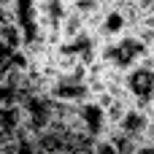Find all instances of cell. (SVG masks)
<instances>
[{"label":"cell","instance_id":"obj_10","mask_svg":"<svg viewBox=\"0 0 154 154\" xmlns=\"http://www.w3.org/2000/svg\"><path fill=\"white\" fill-rule=\"evenodd\" d=\"M14 62H16V51L8 49L5 43H0V79H5V76L11 73Z\"/></svg>","mask_w":154,"mask_h":154},{"label":"cell","instance_id":"obj_14","mask_svg":"<svg viewBox=\"0 0 154 154\" xmlns=\"http://www.w3.org/2000/svg\"><path fill=\"white\" fill-rule=\"evenodd\" d=\"M8 19H11V11H8V8H0V27H3Z\"/></svg>","mask_w":154,"mask_h":154},{"label":"cell","instance_id":"obj_3","mask_svg":"<svg viewBox=\"0 0 154 154\" xmlns=\"http://www.w3.org/2000/svg\"><path fill=\"white\" fill-rule=\"evenodd\" d=\"M19 108H22V130H27L32 138L38 133H46L54 125L57 103L49 95H30L19 103Z\"/></svg>","mask_w":154,"mask_h":154},{"label":"cell","instance_id":"obj_18","mask_svg":"<svg viewBox=\"0 0 154 154\" xmlns=\"http://www.w3.org/2000/svg\"><path fill=\"white\" fill-rule=\"evenodd\" d=\"M62 3H65V5H70V3H73V0H62Z\"/></svg>","mask_w":154,"mask_h":154},{"label":"cell","instance_id":"obj_15","mask_svg":"<svg viewBox=\"0 0 154 154\" xmlns=\"http://www.w3.org/2000/svg\"><path fill=\"white\" fill-rule=\"evenodd\" d=\"M138 154H154V143H146V146H141Z\"/></svg>","mask_w":154,"mask_h":154},{"label":"cell","instance_id":"obj_6","mask_svg":"<svg viewBox=\"0 0 154 154\" xmlns=\"http://www.w3.org/2000/svg\"><path fill=\"white\" fill-rule=\"evenodd\" d=\"M152 127V122H149V116H146V111L143 108H138V106H130L127 111H125V116H122V122L116 125V133H122V135H127V138H133L135 143L146 135V130ZM114 133V130H111Z\"/></svg>","mask_w":154,"mask_h":154},{"label":"cell","instance_id":"obj_16","mask_svg":"<svg viewBox=\"0 0 154 154\" xmlns=\"http://www.w3.org/2000/svg\"><path fill=\"white\" fill-rule=\"evenodd\" d=\"M146 62L154 68V46H149V60H146Z\"/></svg>","mask_w":154,"mask_h":154},{"label":"cell","instance_id":"obj_17","mask_svg":"<svg viewBox=\"0 0 154 154\" xmlns=\"http://www.w3.org/2000/svg\"><path fill=\"white\" fill-rule=\"evenodd\" d=\"M11 3H14V0H0V8H8Z\"/></svg>","mask_w":154,"mask_h":154},{"label":"cell","instance_id":"obj_7","mask_svg":"<svg viewBox=\"0 0 154 154\" xmlns=\"http://www.w3.org/2000/svg\"><path fill=\"white\" fill-rule=\"evenodd\" d=\"M32 143H35V149L38 154H70V143H68V138L60 133V130H46V133H38L35 138H32Z\"/></svg>","mask_w":154,"mask_h":154},{"label":"cell","instance_id":"obj_4","mask_svg":"<svg viewBox=\"0 0 154 154\" xmlns=\"http://www.w3.org/2000/svg\"><path fill=\"white\" fill-rule=\"evenodd\" d=\"M125 87L133 97V106L146 108L149 103H154V68L149 62L133 68L125 73Z\"/></svg>","mask_w":154,"mask_h":154},{"label":"cell","instance_id":"obj_5","mask_svg":"<svg viewBox=\"0 0 154 154\" xmlns=\"http://www.w3.org/2000/svg\"><path fill=\"white\" fill-rule=\"evenodd\" d=\"M79 119H81L84 133H87L92 141H97V138H108V133H111V122H108L106 108H103L97 100H87V103H81V106H79Z\"/></svg>","mask_w":154,"mask_h":154},{"label":"cell","instance_id":"obj_11","mask_svg":"<svg viewBox=\"0 0 154 154\" xmlns=\"http://www.w3.org/2000/svg\"><path fill=\"white\" fill-rule=\"evenodd\" d=\"M92 154H119V149L111 138H97L95 146H92Z\"/></svg>","mask_w":154,"mask_h":154},{"label":"cell","instance_id":"obj_2","mask_svg":"<svg viewBox=\"0 0 154 154\" xmlns=\"http://www.w3.org/2000/svg\"><path fill=\"white\" fill-rule=\"evenodd\" d=\"M49 97L57 103H70V106H81L92 100V92L87 84V68H79L73 73H57L49 87Z\"/></svg>","mask_w":154,"mask_h":154},{"label":"cell","instance_id":"obj_9","mask_svg":"<svg viewBox=\"0 0 154 154\" xmlns=\"http://www.w3.org/2000/svg\"><path fill=\"white\" fill-rule=\"evenodd\" d=\"M19 103H22V95L16 92V87L0 79V106H19Z\"/></svg>","mask_w":154,"mask_h":154},{"label":"cell","instance_id":"obj_13","mask_svg":"<svg viewBox=\"0 0 154 154\" xmlns=\"http://www.w3.org/2000/svg\"><path fill=\"white\" fill-rule=\"evenodd\" d=\"M135 3H138V8H141L143 14H146V11H152V8H154V0H135Z\"/></svg>","mask_w":154,"mask_h":154},{"label":"cell","instance_id":"obj_1","mask_svg":"<svg viewBox=\"0 0 154 154\" xmlns=\"http://www.w3.org/2000/svg\"><path fill=\"white\" fill-rule=\"evenodd\" d=\"M149 60V46L143 41H138L133 32L116 38V41H108V43H100V62L127 73L138 65H143Z\"/></svg>","mask_w":154,"mask_h":154},{"label":"cell","instance_id":"obj_12","mask_svg":"<svg viewBox=\"0 0 154 154\" xmlns=\"http://www.w3.org/2000/svg\"><path fill=\"white\" fill-rule=\"evenodd\" d=\"M11 141H14V133H8V130L0 127V149H3L5 143H11Z\"/></svg>","mask_w":154,"mask_h":154},{"label":"cell","instance_id":"obj_8","mask_svg":"<svg viewBox=\"0 0 154 154\" xmlns=\"http://www.w3.org/2000/svg\"><path fill=\"white\" fill-rule=\"evenodd\" d=\"M0 43H5V46L14 49V51H22V49H24V35H22V30L16 27L14 19H8V22L0 27Z\"/></svg>","mask_w":154,"mask_h":154}]
</instances>
